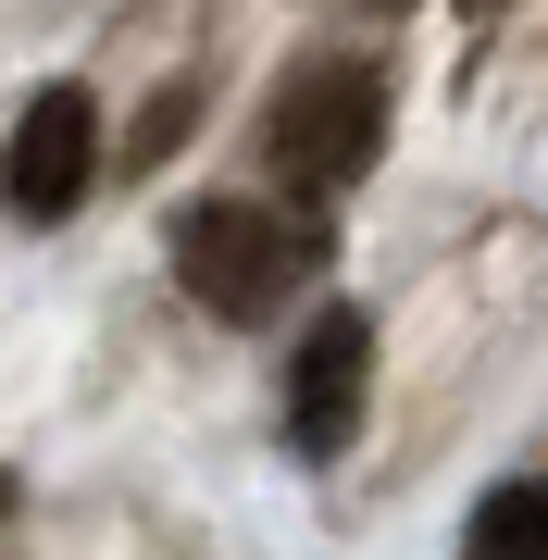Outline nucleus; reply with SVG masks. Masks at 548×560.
<instances>
[{"instance_id": "obj_5", "label": "nucleus", "mask_w": 548, "mask_h": 560, "mask_svg": "<svg viewBox=\"0 0 548 560\" xmlns=\"http://www.w3.org/2000/svg\"><path fill=\"white\" fill-rule=\"evenodd\" d=\"M462 560H548V486H499V499L474 511Z\"/></svg>"}, {"instance_id": "obj_2", "label": "nucleus", "mask_w": 548, "mask_h": 560, "mask_svg": "<svg viewBox=\"0 0 548 560\" xmlns=\"http://www.w3.org/2000/svg\"><path fill=\"white\" fill-rule=\"evenodd\" d=\"M175 275H187V300H200L212 324H263V312L300 300L312 224L300 212H263V200H200L175 224Z\"/></svg>"}, {"instance_id": "obj_1", "label": "nucleus", "mask_w": 548, "mask_h": 560, "mask_svg": "<svg viewBox=\"0 0 548 560\" xmlns=\"http://www.w3.org/2000/svg\"><path fill=\"white\" fill-rule=\"evenodd\" d=\"M374 150H386V75H374V62H300V75L275 88V113H263L275 187L312 200V212H325L337 187H362Z\"/></svg>"}, {"instance_id": "obj_4", "label": "nucleus", "mask_w": 548, "mask_h": 560, "mask_svg": "<svg viewBox=\"0 0 548 560\" xmlns=\"http://www.w3.org/2000/svg\"><path fill=\"white\" fill-rule=\"evenodd\" d=\"M362 386H374V324L362 312H325L287 361V448L300 460H337L362 436Z\"/></svg>"}, {"instance_id": "obj_6", "label": "nucleus", "mask_w": 548, "mask_h": 560, "mask_svg": "<svg viewBox=\"0 0 548 560\" xmlns=\"http://www.w3.org/2000/svg\"><path fill=\"white\" fill-rule=\"evenodd\" d=\"M0 511H13V486H0Z\"/></svg>"}, {"instance_id": "obj_3", "label": "nucleus", "mask_w": 548, "mask_h": 560, "mask_svg": "<svg viewBox=\"0 0 548 560\" xmlns=\"http://www.w3.org/2000/svg\"><path fill=\"white\" fill-rule=\"evenodd\" d=\"M88 175H101V101H88V88H38L25 125L0 138V200L25 224H62L88 200Z\"/></svg>"}]
</instances>
